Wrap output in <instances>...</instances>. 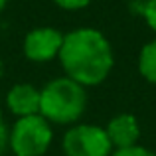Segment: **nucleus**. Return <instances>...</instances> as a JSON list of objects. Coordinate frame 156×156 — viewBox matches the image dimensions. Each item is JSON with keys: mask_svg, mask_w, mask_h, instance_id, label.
I'll list each match as a JSON object with an SVG mask.
<instances>
[{"mask_svg": "<svg viewBox=\"0 0 156 156\" xmlns=\"http://www.w3.org/2000/svg\"><path fill=\"white\" fill-rule=\"evenodd\" d=\"M8 133L10 130L6 129V125H4V121L0 119V154L6 150V146H8Z\"/></svg>", "mask_w": 156, "mask_h": 156, "instance_id": "nucleus-12", "label": "nucleus"}, {"mask_svg": "<svg viewBox=\"0 0 156 156\" xmlns=\"http://www.w3.org/2000/svg\"><path fill=\"white\" fill-rule=\"evenodd\" d=\"M138 73L142 75V79H146L148 83L156 85V38L146 42L138 51L136 59Z\"/></svg>", "mask_w": 156, "mask_h": 156, "instance_id": "nucleus-8", "label": "nucleus"}, {"mask_svg": "<svg viewBox=\"0 0 156 156\" xmlns=\"http://www.w3.org/2000/svg\"><path fill=\"white\" fill-rule=\"evenodd\" d=\"M59 63L65 77L81 87H95L109 77L115 65L113 46L97 28H75L63 36Z\"/></svg>", "mask_w": 156, "mask_h": 156, "instance_id": "nucleus-1", "label": "nucleus"}, {"mask_svg": "<svg viewBox=\"0 0 156 156\" xmlns=\"http://www.w3.org/2000/svg\"><path fill=\"white\" fill-rule=\"evenodd\" d=\"M142 18H144L146 26L156 34V0H146L142 6Z\"/></svg>", "mask_w": 156, "mask_h": 156, "instance_id": "nucleus-9", "label": "nucleus"}, {"mask_svg": "<svg viewBox=\"0 0 156 156\" xmlns=\"http://www.w3.org/2000/svg\"><path fill=\"white\" fill-rule=\"evenodd\" d=\"M111 156H156V152L144 148V146L136 144V146H130V148H121V150H115Z\"/></svg>", "mask_w": 156, "mask_h": 156, "instance_id": "nucleus-10", "label": "nucleus"}, {"mask_svg": "<svg viewBox=\"0 0 156 156\" xmlns=\"http://www.w3.org/2000/svg\"><path fill=\"white\" fill-rule=\"evenodd\" d=\"M87 107L85 87L71 81L69 77L51 79L44 89H40V115L48 122L71 125L79 121Z\"/></svg>", "mask_w": 156, "mask_h": 156, "instance_id": "nucleus-2", "label": "nucleus"}, {"mask_svg": "<svg viewBox=\"0 0 156 156\" xmlns=\"http://www.w3.org/2000/svg\"><path fill=\"white\" fill-rule=\"evenodd\" d=\"M63 36L57 28L40 26L34 28L24 38V55L30 61L44 63L59 55V50L63 46Z\"/></svg>", "mask_w": 156, "mask_h": 156, "instance_id": "nucleus-5", "label": "nucleus"}, {"mask_svg": "<svg viewBox=\"0 0 156 156\" xmlns=\"http://www.w3.org/2000/svg\"><path fill=\"white\" fill-rule=\"evenodd\" d=\"M51 140V126L42 115L16 119L8 133V146L16 156H44Z\"/></svg>", "mask_w": 156, "mask_h": 156, "instance_id": "nucleus-3", "label": "nucleus"}, {"mask_svg": "<svg viewBox=\"0 0 156 156\" xmlns=\"http://www.w3.org/2000/svg\"><path fill=\"white\" fill-rule=\"evenodd\" d=\"M61 148L65 156H111L113 144L99 125H75L63 134Z\"/></svg>", "mask_w": 156, "mask_h": 156, "instance_id": "nucleus-4", "label": "nucleus"}, {"mask_svg": "<svg viewBox=\"0 0 156 156\" xmlns=\"http://www.w3.org/2000/svg\"><path fill=\"white\" fill-rule=\"evenodd\" d=\"M105 133L109 136L111 144L115 150L121 148H130V146L138 144L140 138V125H138L136 117L130 113H121L113 117L105 126Z\"/></svg>", "mask_w": 156, "mask_h": 156, "instance_id": "nucleus-6", "label": "nucleus"}, {"mask_svg": "<svg viewBox=\"0 0 156 156\" xmlns=\"http://www.w3.org/2000/svg\"><path fill=\"white\" fill-rule=\"evenodd\" d=\"M6 107L18 119L40 115V89L30 83H16L6 95Z\"/></svg>", "mask_w": 156, "mask_h": 156, "instance_id": "nucleus-7", "label": "nucleus"}, {"mask_svg": "<svg viewBox=\"0 0 156 156\" xmlns=\"http://www.w3.org/2000/svg\"><path fill=\"white\" fill-rule=\"evenodd\" d=\"M55 2V6L63 8V10H83V8H87L89 4L93 2V0H53Z\"/></svg>", "mask_w": 156, "mask_h": 156, "instance_id": "nucleus-11", "label": "nucleus"}, {"mask_svg": "<svg viewBox=\"0 0 156 156\" xmlns=\"http://www.w3.org/2000/svg\"><path fill=\"white\" fill-rule=\"evenodd\" d=\"M6 2H8V0H0V14H2L4 8H6Z\"/></svg>", "mask_w": 156, "mask_h": 156, "instance_id": "nucleus-13", "label": "nucleus"}]
</instances>
